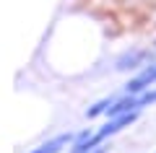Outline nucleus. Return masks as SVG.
Returning <instances> with one entry per match:
<instances>
[{
    "label": "nucleus",
    "instance_id": "nucleus-5",
    "mask_svg": "<svg viewBox=\"0 0 156 153\" xmlns=\"http://www.w3.org/2000/svg\"><path fill=\"white\" fill-rule=\"evenodd\" d=\"M148 104H156V91H151V88H148V91H143V93L138 96V106H140V109H143V106H148Z\"/></svg>",
    "mask_w": 156,
    "mask_h": 153
},
{
    "label": "nucleus",
    "instance_id": "nucleus-4",
    "mask_svg": "<svg viewBox=\"0 0 156 153\" xmlns=\"http://www.w3.org/2000/svg\"><path fill=\"white\" fill-rule=\"evenodd\" d=\"M112 104H115V99H101V101H96L94 106H89V109H86V117H89V120H94V117H99V114H107Z\"/></svg>",
    "mask_w": 156,
    "mask_h": 153
},
{
    "label": "nucleus",
    "instance_id": "nucleus-1",
    "mask_svg": "<svg viewBox=\"0 0 156 153\" xmlns=\"http://www.w3.org/2000/svg\"><path fill=\"white\" fill-rule=\"evenodd\" d=\"M156 83V65H148L138 73L135 78H130L125 83V93H133V96H140L143 91H148L151 86Z\"/></svg>",
    "mask_w": 156,
    "mask_h": 153
},
{
    "label": "nucleus",
    "instance_id": "nucleus-6",
    "mask_svg": "<svg viewBox=\"0 0 156 153\" xmlns=\"http://www.w3.org/2000/svg\"><path fill=\"white\" fill-rule=\"evenodd\" d=\"M91 153H104V148H96V151H91Z\"/></svg>",
    "mask_w": 156,
    "mask_h": 153
},
{
    "label": "nucleus",
    "instance_id": "nucleus-2",
    "mask_svg": "<svg viewBox=\"0 0 156 153\" xmlns=\"http://www.w3.org/2000/svg\"><path fill=\"white\" fill-rule=\"evenodd\" d=\"M76 140V137L70 135V132H62V135H57V137H52V140H47V143H42L39 148H34L31 153H60L65 145H70V143Z\"/></svg>",
    "mask_w": 156,
    "mask_h": 153
},
{
    "label": "nucleus",
    "instance_id": "nucleus-3",
    "mask_svg": "<svg viewBox=\"0 0 156 153\" xmlns=\"http://www.w3.org/2000/svg\"><path fill=\"white\" fill-rule=\"evenodd\" d=\"M146 57V52H128V55H122L120 60H117V70H128V68H138V62Z\"/></svg>",
    "mask_w": 156,
    "mask_h": 153
}]
</instances>
